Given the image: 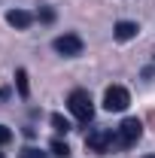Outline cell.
Instances as JSON below:
<instances>
[{"instance_id":"1","label":"cell","mask_w":155,"mask_h":158,"mask_svg":"<svg viewBox=\"0 0 155 158\" xmlns=\"http://www.w3.org/2000/svg\"><path fill=\"white\" fill-rule=\"evenodd\" d=\"M67 110H70L82 125H88V122L94 118V103H91V94H88L85 88L70 91V98H67Z\"/></svg>"},{"instance_id":"2","label":"cell","mask_w":155,"mask_h":158,"mask_svg":"<svg viewBox=\"0 0 155 158\" xmlns=\"http://www.w3.org/2000/svg\"><path fill=\"white\" fill-rule=\"evenodd\" d=\"M116 146H119V137L113 131H107V128H94V131L85 137V149L94 152V155H110Z\"/></svg>"},{"instance_id":"3","label":"cell","mask_w":155,"mask_h":158,"mask_svg":"<svg viewBox=\"0 0 155 158\" xmlns=\"http://www.w3.org/2000/svg\"><path fill=\"white\" fill-rule=\"evenodd\" d=\"M128 103H131V94H128L125 85H110L103 91V110L107 113H125Z\"/></svg>"},{"instance_id":"4","label":"cell","mask_w":155,"mask_h":158,"mask_svg":"<svg viewBox=\"0 0 155 158\" xmlns=\"http://www.w3.org/2000/svg\"><path fill=\"white\" fill-rule=\"evenodd\" d=\"M116 137H119V146H122V149L137 146V140L143 137V122H140V118H125L116 128Z\"/></svg>"},{"instance_id":"5","label":"cell","mask_w":155,"mask_h":158,"mask_svg":"<svg viewBox=\"0 0 155 158\" xmlns=\"http://www.w3.org/2000/svg\"><path fill=\"white\" fill-rule=\"evenodd\" d=\"M52 49L58 55H64V58H76V55H82V40L76 34H61V37H55Z\"/></svg>"},{"instance_id":"6","label":"cell","mask_w":155,"mask_h":158,"mask_svg":"<svg viewBox=\"0 0 155 158\" xmlns=\"http://www.w3.org/2000/svg\"><path fill=\"white\" fill-rule=\"evenodd\" d=\"M6 21H9L12 27H19V31H24V27H31V21H34V15H31V12H24V9H9V12H6Z\"/></svg>"},{"instance_id":"7","label":"cell","mask_w":155,"mask_h":158,"mask_svg":"<svg viewBox=\"0 0 155 158\" xmlns=\"http://www.w3.org/2000/svg\"><path fill=\"white\" fill-rule=\"evenodd\" d=\"M137 31H140V27H137L134 21H119L116 27H113V34H116L119 43H128V40H134V37H137Z\"/></svg>"},{"instance_id":"8","label":"cell","mask_w":155,"mask_h":158,"mask_svg":"<svg viewBox=\"0 0 155 158\" xmlns=\"http://www.w3.org/2000/svg\"><path fill=\"white\" fill-rule=\"evenodd\" d=\"M15 88H19V94L21 98H27V94H31V85H27V70H15Z\"/></svg>"},{"instance_id":"9","label":"cell","mask_w":155,"mask_h":158,"mask_svg":"<svg viewBox=\"0 0 155 158\" xmlns=\"http://www.w3.org/2000/svg\"><path fill=\"white\" fill-rule=\"evenodd\" d=\"M52 128H55L58 134H67V131H70V122L61 116V113H55V116H52Z\"/></svg>"},{"instance_id":"10","label":"cell","mask_w":155,"mask_h":158,"mask_svg":"<svg viewBox=\"0 0 155 158\" xmlns=\"http://www.w3.org/2000/svg\"><path fill=\"white\" fill-rule=\"evenodd\" d=\"M49 149H52V155H58V158H67V155H70V146H67V143H61V140H52V146H49Z\"/></svg>"},{"instance_id":"11","label":"cell","mask_w":155,"mask_h":158,"mask_svg":"<svg viewBox=\"0 0 155 158\" xmlns=\"http://www.w3.org/2000/svg\"><path fill=\"white\" fill-rule=\"evenodd\" d=\"M21 158H46V152H40L34 146H27V149H21Z\"/></svg>"},{"instance_id":"12","label":"cell","mask_w":155,"mask_h":158,"mask_svg":"<svg viewBox=\"0 0 155 158\" xmlns=\"http://www.w3.org/2000/svg\"><path fill=\"white\" fill-rule=\"evenodd\" d=\"M6 143H12V131L6 125H0V146H6Z\"/></svg>"},{"instance_id":"13","label":"cell","mask_w":155,"mask_h":158,"mask_svg":"<svg viewBox=\"0 0 155 158\" xmlns=\"http://www.w3.org/2000/svg\"><path fill=\"white\" fill-rule=\"evenodd\" d=\"M40 19H43V21H52V19H55V12H52L49 6H43V9H40Z\"/></svg>"},{"instance_id":"14","label":"cell","mask_w":155,"mask_h":158,"mask_svg":"<svg viewBox=\"0 0 155 158\" xmlns=\"http://www.w3.org/2000/svg\"><path fill=\"white\" fill-rule=\"evenodd\" d=\"M9 98V91H6V88H0V100H6Z\"/></svg>"},{"instance_id":"15","label":"cell","mask_w":155,"mask_h":158,"mask_svg":"<svg viewBox=\"0 0 155 158\" xmlns=\"http://www.w3.org/2000/svg\"><path fill=\"white\" fill-rule=\"evenodd\" d=\"M146 158H155V155H146Z\"/></svg>"},{"instance_id":"16","label":"cell","mask_w":155,"mask_h":158,"mask_svg":"<svg viewBox=\"0 0 155 158\" xmlns=\"http://www.w3.org/2000/svg\"><path fill=\"white\" fill-rule=\"evenodd\" d=\"M0 158H3V152H0Z\"/></svg>"}]
</instances>
